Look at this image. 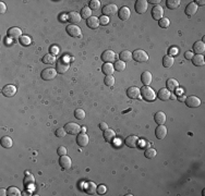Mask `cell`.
<instances>
[{
    "mask_svg": "<svg viewBox=\"0 0 205 196\" xmlns=\"http://www.w3.org/2000/svg\"><path fill=\"white\" fill-rule=\"evenodd\" d=\"M102 70H103V73H104V74H106V75H113L115 68H113V65L111 64V63H104V64H103Z\"/></svg>",
    "mask_w": 205,
    "mask_h": 196,
    "instance_id": "30",
    "label": "cell"
},
{
    "mask_svg": "<svg viewBox=\"0 0 205 196\" xmlns=\"http://www.w3.org/2000/svg\"><path fill=\"white\" fill-rule=\"evenodd\" d=\"M6 10H7V7H6V4H4V2H0V12L1 13H4L6 12Z\"/></svg>",
    "mask_w": 205,
    "mask_h": 196,
    "instance_id": "53",
    "label": "cell"
},
{
    "mask_svg": "<svg viewBox=\"0 0 205 196\" xmlns=\"http://www.w3.org/2000/svg\"><path fill=\"white\" fill-rule=\"evenodd\" d=\"M68 21L72 24H76L79 23L81 21V14L80 13L76 12V11H72V12L68 13Z\"/></svg>",
    "mask_w": 205,
    "mask_h": 196,
    "instance_id": "21",
    "label": "cell"
},
{
    "mask_svg": "<svg viewBox=\"0 0 205 196\" xmlns=\"http://www.w3.org/2000/svg\"><path fill=\"white\" fill-rule=\"evenodd\" d=\"M99 19V24L102 25H107L109 23V19L108 17H106V15H102L101 18H98Z\"/></svg>",
    "mask_w": 205,
    "mask_h": 196,
    "instance_id": "48",
    "label": "cell"
},
{
    "mask_svg": "<svg viewBox=\"0 0 205 196\" xmlns=\"http://www.w3.org/2000/svg\"><path fill=\"white\" fill-rule=\"evenodd\" d=\"M57 73H58V72H57L56 69H52V68H47V69L43 70L40 76H42V79L45 80V81H50V80L56 77Z\"/></svg>",
    "mask_w": 205,
    "mask_h": 196,
    "instance_id": "4",
    "label": "cell"
},
{
    "mask_svg": "<svg viewBox=\"0 0 205 196\" xmlns=\"http://www.w3.org/2000/svg\"><path fill=\"white\" fill-rule=\"evenodd\" d=\"M118 11V7L116 4H106L105 7H103V14L108 17V15H115Z\"/></svg>",
    "mask_w": 205,
    "mask_h": 196,
    "instance_id": "10",
    "label": "cell"
},
{
    "mask_svg": "<svg viewBox=\"0 0 205 196\" xmlns=\"http://www.w3.org/2000/svg\"><path fill=\"white\" fill-rule=\"evenodd\" d=\"M7 195H9V196H20L22 194H21V191H20L19 188H14V186H11V188H9L8 190H7Z\"/></svg>",
    "mask_w": 205,
    "mask_h": 196,
    "instance_id": "38",
    "label": "cell"
},
{
    "mask_svg": "<svg viewBox=\"0 0 205 196\" xmlns=\"http://www.w3.org/2000/svg\"><path fill=\"white\" fill-rule=\"evenodd\" d=\"M157 96H158V98L160 100L165 101V100H168L170 98V92L167 90V88H161V90H159Z\"/></svg>",
    "mask_w": 205,
    "mask_h": 196,
    "instance_id": "28",
    "label": "cell"
},
{
    "mask_svg": "<svg viewBox=\"0 0 205 196\" xmlns=\"http://www.w3.org/2000/svg\"><path fill=\"white\" fill-rule=\"evenodd\" d=\"M2 94L6 97H13L15 94H17V87L14 85H6L3 88H2Z\"/></svg>",
    "mask_w": 205,
    "mask_h": 196,
    "instance_id": "16",
    "label": "cell"
},
{
    "mask_svg": "<svg viewBox=\"0 0 205 196\" xmlns=\"http://www.w3.org/2000/svg\"><path fill=\"white\" fill-rule=\"evenodd\" d=\"M178 99L180 100V101H183V100H186V97H184V96H179Z\"/></svg>",
    "mask_w": 205,
    "mask_h": 196,
    "instance_id": "59",
    "label": "cell"
},
{
    "mask_svg": "<svg viewBox=\"0 0 205 196\" xmlns=\"http://www.w3.org/2000/svg\"><path fill=\"white\" fill-rule=\"evenodd\" d=\"M124 143H126V145L130 148H136L139 146V143H140V140H139L138 136L135 135H130L128 137L126 138V141H124Z\"/></svg>",
    "mask_w": 205,
    "mask_h": 196,
    "instance_id": "14",
    "label": "cell"
},
{
    "mask_svg": "<svg viewBox=\"0 0 205 196\" xmlns=\"http://www.w3.org/2000/svg\"><path fill=\"white\" fill-rule=\"evenodd\" d=\"M59 165H60V167L62 168V169L67 170V169H70L72 166V161H71V158H70L69 156H67V155H65V156H61L60 159H59Z\"/></svg>",
    "mask_w": 205,
    "mask_h": 196,
    "instance_id": "13",
    "label": "cell"
},
{
    "mask_svg": "<svg viewBox=\"0 0 205 196\" xmlns=\"http://www.w3.org/2000/svg\"><path fill=\"white\" fill-rule=\"evenodd\" d=\"M194 3L197 4V6H204L205 1H204V0H200V1H199V0H197V1H194Z\"/></svg>",
    "mask_w": 205,
    "mask_h": 196,
    "instance_id": "56",
    "label": "cell"
},
{
    "mask_svg": "<svg viewBox=\"0 0 205 196\" xmlns=\"http://www.w3.org/2000/svg\"><path fill=\"white\" fill-rule=\"evenodd\" d=\"M7 35H8L9 38L11 39H17V38H21L22 37V29L19 28V27H11V28L8 29L7 32Z\"/></svg>",
    "mask_w": 205,
    "mask_h": 196,
    "instance_id": "9",
    "label": "cell"
},
{
    "mask_svg": "<svg viewBox=\"0 0 205 196\" xmlns=\"http://www.w3.org/2000/svg\"><path fill=\"white\" fill-rule=\"evenodd\" d=\"M116 137V133L110 129H107L104 131V138L107 143H111Z\"/></svg>",
    "mask_w": 205,
    "mask_h": 196,
    "instance_id": "25",
    "label": "cell"
},
{
    "mask_svg": "<svg viewBox=\"0 0 205 196\" xmlns=\"http://www.w3.org/2000/svg\"><path fill=\"white\" fill-rule=\"evenodd\" d=\"M141 82L143 83L144 86H149L152 83V73L150 71L143 72L141 75Z\"/></svg>",
    "mask_w": 205,
    "mask_h": 196,
    "instance_id": "22",
    "label": "cell"
},
{
    "mask_svg": "<svg viewBox=\"0 0 205 196\" xmlns=\"http://www.w3.org/2000/svg\"><path fill=\"white\" fill-rule=\"evenodd\" d=\"M74 117L79 120L85 119V111H84L83 109H76V110L74 111Z\"/></svg>",
    "mask_w": 205,
    "mask_h": 196,
    "instance_id": "43",
    "label": "cell"
},
{
    "mask_svg": "<svg viewBox=\"0 0 205 196\" xmlns=\"http://www.w3.org/2000/svg\"><path fill=\"white\" fill-rule=\"evenodd\" d=\"M106 191H107V188H106V186L105 185H99L98 188H97V190H96V192L98 193L99 195H103V194H105L106 193Z\"/></svg>",
    "mask_w": 205,
    "mask_h": 196,
    "instance_id": "50",
    "label": "cell"
},
{
    "mask_svg": "<svg viewBox=\"0 0 205 196\" xmlns=\"http://www.w3.org/2000/svg\"><path fill=\"white\" fill-rule=\"evenodd\" d=\"M179 86V83L178 81H176L175 79H169L167 81V90H176Z\"/></svg>",
    "mask_w": 205,
    "mask_h": 196,
    "instance_id": "33",
    "label": "cell"
},
{
    "mask_svg": "<svg viewBox=\"0 0 205 196\" xmlns=\"http://www.w3.org/2000/svg\"><path fill=\"white\" fill-rule=\"evenodd\" d=\"M102 60L104 61L105 63H111L116 60V54L113 51V50H105L102 54Z\"/></svg>",
    "mask_w": 205,
    "mask_h": 196,
    "instance_id": "7",
    "label": "cell"
},
{
    "mask_svg": "<svg viewBox=\"0 0 205 196\" xmlns=\"http://www.w3.org/2000/svg\"><path fill=\"white\" fill-rule=\"evenodd\" d=\"M84 190H85V192L87 193L88 195H93L96 193V190H97V186L95 183H93V182H88V183L85 184V188H84Z\"/></svg>",
    "mask_w": 205,
    "mask_h": 196,
    "instance_id": "27",
    "label": "cell"
},
{
    "mask_svg": "<svg viewBox=\"0 0 205 196\" xmlns=\"http://www.w3.org/2000/svg\"><path fill=\"white\" fill-rule=\"evenodd\" d=\"M119 57H120V60L121 61H124V62H128V61H130L132 59V54L129 51V50H124V51L120 52Z\"/></svg>",
    "mask_w": 205,
    "mask_h": 196,
    "instance_id": "32",
    "label": "cell"
},
{
    "mask_svg": "<svg viewBox=\"0 0 205 196\" xmlns=\"http://www.w3.org/2000/svg\"><path fill=\"white\" fill-rule=\"evenodd\" d=\"M158 25L161 27V28H167V27L170 25L169 19H167V18H161V19L158 21Z\"/></svg>",
    "mask_w": 205,
    "mask_h": 196,
    "instance_id": "41",
    "label": "cell"
},
{
    "mask_svg": "<svg viewBox=\"0 0 205 196\" xmlns=\"http://www.w3.org/2000/svg\"><path fill=\"white\" fill-rule=\"evenodd\" d=\"M134 9H135L136 13L143 14L147 11V1L146 0H138L134 4Z\"/></svg>",
    "mask_w": 205,
    "mask_h": 196,
    "instance_id": "8",
    "label": "cell"
},
{
    "mask_svg": "<svg viewBox=\"0 0 205 196\" xmlns=\"http://www.w3.org/2000/svg\"><path fill=\"white\" fill-rule=\"evenodd\" d=\"M140 94H141V90L139 87H135V86H132V87H129L127 90V95H128L129 98L131 99H138L140 97Z\"/></svg>",
    "mask_w": 205,
    "mask_h": 196,
    "instance_id": "18",
    "label": "cell"
},
{
    "mask_svg": "<svg viewBox=\"0 0 205 196\" xmlns=\"http://www.w3.org/2000/svg\"><path fill=\"white\" fill-rule=\"evenodd\" d=\"M130 15H131V12H130V9L128 7H122V8H120V10H118V17L122 21L129 20Z\"/></svg>",
    "mask_w": 205,
    "mask_h": 196,
    "instance_id": "17",
    "label": "cell"
},
{
    "mask_svg": "<svg viewBox=\"0 0 205 196\" xmlns=\"http://www.w3.org/2000/svg\"><path fill=\"white\" fill-rule=\"evenodd\" d=\"M193 51L197 54H203L205 52V44L203 40H197L193 45Z\"/></svg>",
    "mask_w": 205,
    "mask_h": 196,
    "instance_id": "20",
    "label": "cell"
},
{
    "mask_svg": "<svg viewBox=\"0 0 205 196\" xmlns=\"http://www.w3.org/2000/svg\"><path fill=\"white\" fill-rule=\"evenodd\" d=\"M192 62H193V64H194L195 67H202V65H204L205 62H204L203 54H195V56H193Z\"/></svg>",
    "mask_w": 205,
    "mask_h": 196,
    "instance_id": "29",
    "label": "cell"
},
{
    "mask_svg": "<svg viewBox=\"0 0 205 196\" xmlns=\"http://www.w3.org/2000/svg\"><path fill=\"white\" fill-rule=\"evenodd\" d=\"M65 130L68 134H71V135H77L81 131V126L79 124L74 122H70L68 124L65 125Z\"/></svg>",
    "mask_w": 205,
    "mask_h": 196,
    "instance_id": "3",
    "label": "cell"
},
{
    "mask_svg": "<svg viewBox=\"0 0 205 196\" xmlns=\"http://www.w3.org/2000/svg\"><path fill=\"white\" fill-rule=\"evenodd\" d=\"M0 195H2V196L7 195V190H4V188H1V190H0Z\"/></svg>",
    "mask_w": 205,
    "mask_h": 196,
    "instance_id": "58",
    "label": "cell"
},
{
    "mask_svg": "<svg viewBox=\"0 0 205 196\" xmlns=\"http://www.w3.org/2000/svg\"><path fill=\"white\" fill-rule=\"evenodd\" d=\"M58 52H59V48L57 46H52L50 48V54H54L55 57H56V54H58Z\"/></svg>",
    "mask_w": 205,
    "mask_h": 196,
    "instance_id": "52",
    "label": "cell"
},
{
    "mask_svg": "<svg viewBox=\"0 0 205 196\" xmlns=\"http://www.w3.org/2000/svg\"><path fill=\"white\" fill-rule=\"evenodd\" d=\"M67 33L69 34L71 37H80L82 34L81 28H80L76 24H71L67 27Z\"/></svg>",
    "mask_w": 205,
    "mask_h": 196,
    "instance_id": "11",
    "label": "cell"
},
{
    "mask_svg": "<svg viewBox=\"0 0 205 196\" xmlns=\"http://www.w3.org/2000/svg\"><path fill=\"white\" fill-rule=\"evenodd\" d=\"M140 90L142 97L145 100H147V101H153L156 98V94H155L154 90L152 87H150V86H143L142 88H140Z\"/></svg>",
    "mask_w": 205,
    "mask_h": 196,
    "instance_id": "1",
    "label": "cell"
},
{
    "mask_svg": "<svg viewBox=\"0 0 205 196\" xmlns=\"http://www.w3.org/2000/svg\"><path fill=\"white\" fill-rule=\"evenodd\" d=\"M92 17V10L90 9V7H84L81 11V18L84 19H88V18Z\"/></svg>",
    "mask_w": 205,
    "mask_h": 196,
    "instance_id": "39",
    "label": "cell"
},
{
    "mask_svg": "<svg viewBox=\"0 0 205 196\" xmlns=\"http://www.w3.org/2000/svg\"><path fill=\"white\" fill-rule=\"evenodd\" d=\"M42 61H43V63H45V64H54V63L56 62V57L51 54H45V56L43 57Z\"/></svg>",
    "mask_w": 205,
    "mask_h": 196,
    "instance_id": "31",
    "label": "cell"
},
{
    "mask_svg": "<svg viewBox=\"0 0 205 196\" xmlns=\"http://www.w3.org/2000/svg\"><path fill=\"white\" fill-rule=\"evenodd\" d=\"M67 132H66L65 127H59V129L56 130V136L57 137H65Z\"/></svg>",
    "mask_w": 205,
    "mask_h": 196,
    "instance_id": "46",
    "label": "cell"
},
{
    "mask_svg": "<svg viewBox=\"0 0 205 196\" xmlns=\"http://www.w3.org/2000/svg\"><path fill=\"white\" fill-rule=\"evenodd\" d=\"M99 7H101V2H99V0H92V1L90 2L91 10H97V9H99Z\"/></svg>",
    "mask_w": 205,
    "mask_h": 196,
    "instance_id": "45",
    "label": "cell"
},
{
    "mask_svg": "<svg viewBox=\"0 0 205 196\" xmlns=\"http://www.w3.org/2000/svg\"><path fill=\"white\" fill-rule=\"evenodd\" d=\"M1 146L4 147V148H11L13 145V142H12V138L9 137V136H3L1 138Z\"/></svg>",
    "mask_w": 205,
    "mask_h": 196,
    "instance_id": "34",
    "label": "cell"
},
{
    "mask_svg": "<svg viewBox=\"0 0 205 196\" xmlns=\"http://www.w3.org/2000/svg\"><path fill=\"white\" fill-rule=\"evenodd\" d=\"M174 62H175L174 58H172L171 56H169V54H167V56H165L163 58V64L165 68H171Z\"/></svg>",
    "mask_w": 205,
    "mask_h": 196,
    "instance_id": "35",
    "label": "cell"
},
{
    "mask_svg": "<svg viewBox=\"0 0 205 196\" xmlns=\"http://www.w3.org/2000/svg\"><path fill=\"white\" fill-rule=\"evenodd\" d=\"M154 119H155V122L158 125H163V124H165V122H166V115L163 111H158V112L155 113Z\"/></svg>",
    "mask_w": 205,
    "mask_h": 196,
    "instance_id": "24",
    "label": "cell"
},
{
    "mask_svg": "<svg viewBox=\"0 0 205 196\" xmlns=\"http://www.w3.org/2000/svg\"><path fill=\"white\" fill-rule=\"evenodd\" d=\"M166 6L170 10H174V9H177L180 6V0H167Z\"/></svg>",
    "mask_w": 205,
    "mask_h": 196,
    "instance_id": "37",
    "label": "cell"
},
{
    "mask_svg": "<svg viewBox=\"0 0 205 196\" xmlns=\"http://www.w3.org/2000/svg\"><path fill=\"white\" fill-rule=\"evenodd\" d=\"M90 142V138H88V135L86 133H79L76 136V143L79 146L81 147H85L86 145Z\"/></svg>",
    "mask_w": 205,
    "mask_h": 196,
    "instance_id": "15",
    "label": "cell"
},
{
    "mask_svg": "<svg viewBox=\"0 0 205 196\" xmlns=\"http://www.w3.org/2000/svg\"><path fill=\"white\" fill-rule=\"evenodd\" d=\"M113 68H115L117 71H124V70H126V62H124V61H121V60L117 61V62H115Z\"/></svg>",
    "mask_w": 205,
    "mask_h": 196,
    "instance_id": "42",
    "label": "cell"
},
{
    "mask_svg": "<svg viewBox=\"0 0 205 196\" xmlns=\"http://www.w3.org/2000/svg\"><path fill=\"white\" fill-rule=\"evenodd\" d=\"M158 2H160L159 0H149L147 3H153V4H158Z\"/></svg>",
    "mask_w": 205,
    "mask_h": 196,
    "instance_id": "57",
    "label": "cell"
},
{
    "mask_svg": "<svg viewBox=\"0 0 205 196\" xmlns=\"http://www.w3.org/2000/svg\"><path fill=\"white\" fill-rule=\"evenodd\" d=\"M186 105L190 108H197L201 105V99L197 96H189L186 97Z\"/></svg>",
    "mask_w": 205,
    "mask_h": 196,
    "instance_id": "6",
    "label": "cell"
},
{
    "mask_svg": "<svg viewBox=\"0 0 205 196\" xmlns=\"http://www.w3.org/2000/svg\"><path fill=\"white\" fill-rule=\"evenodd\" d=\"M186 14L188 15V17H191V15L195 14L197 11V6L194 3V2H191V3H189L188 6H187L186 8Z\"/></svg>",
    "mask_w": 205,
    "mask_h": 196,
    "instance_id": "26",
    "label": "cell"
},
{
    "mask_svg": "<svg viewBox=\"0 0 205 196\" xmlns=\"http://www.w3.org/2000/svg\"><path fill=\"white\" fill-rule=\"evenodd\" d=\"M169 54H172V56H177V54H178V50H177V48H170Z\"/></svg>",
    "mask_w": 205,
    "mask_h": 196,
    "instance_id": "55",
    "label": "cell"
},
{
    "mask_svg": "<svg viewBox=\"0 0 205 196\" xmlns=\"http://www.w3.org/2000/svg\"><path fill=\"white\" fill-rule=\"evenodd\" d=\"M99 127H101V130H103V131H105V130L108 129V124L105 122H102L101 124H99Z\"/></svg>",
    "mask_w": 205,
    "mask_h": 196,
    "instance_id": "54",
    "label": "cell"
},
{
    "mask_svg": "<svg viewBox=\"0 0 205 196\" xmlns=\"http://www.w3.org/2000/svg\"><path fill=\"white\" fill-rule=\"evenodd\" d=\"M132 58H133L136 62L143 63V62H147V61H149V54H147L146 51H144V50L136 49L135 51L132 54Z\"/></svg>",
    "mask_w": 205,
    "mask_h": 196,
    "instance_id": "2",
    "label": "cell"
},
{
    "mask_svg": "<svg viewBox=\"0 0 205 196\" xmlns=\"http://www.w3.org/2000/svg\"><path fill=\"white\" fill-rule=\"evenodd\" d=\"M156 155H157V152H156V149L155 148H146V150H145V152H144V156L146 157L147 159H154L155 157H156Z\"/></svg>",
    "mask_w": 205,
    "mask_h": 196,
    "instance_id": "36",
    "label": "cell"
},
{
    "mask_svg": "<svg viewBox=\"0 0 205 196\" xmlns=\"http://www.w3.org/2000/svg\"><path fill=\"white\" fill-rule=\"evenodd\" d=\"M155 134H156V137L158 140H164L167 135V127L165 125H158L155 130Z\"/></svg>",
    "mask_w": 205,
    "mask_h": 196,
    "instance_id": "19",
    "label": "cell"
},
{
    "mask_svg": "<svg viewBox=\"0 0 205 196\" xmlns=\"http://www.w3.org/2000/svg\"><path fill=\"white\" fill-rule=\"evenodd\" d=\"M69 68H70V63H69V61H67L66 59H60V60L58 61V63H57V68H56V70H57V72L58 73H66V72L69 70Z\"/></svg>",
    "mask_w": 205,
    "mask_h": 196,
    "instance_id": "5",
    "label": "cell"
},
{
    "mask_svg": "<svg viewBox=\"0 0 205 196\" xmlns=\"http://www.w3.org/2000/svg\"><path fill=\"white\" fill-rule=\"evenodd\" d=\"M115 81L116 80L113 75H106V77H105V80H104V83H105V85L111 87V86L115 85Z\"/></svg>",
    "mask_w": 205,
    "mask_h": 196,
    "instance_id": "40",
    "label": "cell"
},
{
    "mask_svg": "<svg viewBox=\"0 0 205 196\" xmlns=\"http://www.w3.org/2000/svg\"><path fill=\"white\" fill-rule=\"evenodd\" d=\"M34 182H35V178H34L33 175L29 174L24 178V184H25V185H32V184H34Z\"/></svg>",
    "mask_w": 205,
    "mask_h": 196,
    "instance_id": "44",
    "label": "cell"
},
{
    "mask_svg": "<svg viewBox=\"0 0 205 196\" xmlns=\"http://www.w3.org/2000/svg\"><path fill=\"white\" fill-rule=\"evenodd\" d=\"M20 42H21V44L24 45V46H29V45L31 44V38L26 35H23L20 38Z\"/></svg>",
    "mask_w": 205,
    "mask_h": 196,
    "instance_id": "47",
    "label": "cell"
},
{
    "mask_svg": "<svg viewBox=\"0 0 205 196\" xmlns=\"http://www.w3.org/2000/svg\"><path fill=\"white\" fill-rule=\"evenodd\" d=\"M57 152H58L59 156H65V155H67L68 150L65 146H60L58 148V150H57Z\"/></svg>",
    "mask_w": 205,
    "mask_h": 196,
    "instance_id": "49",
    "label": "cell"
},
{
    "mask_svg": "<svg viewBox=\"0 0 205 196\" xmlns=\"http://www.w3.org/2000/svg\"><path fill=\"white\" fill-rule=\"evenodd\" d=\"M86 24H87V26L90 27V28L95 29L99 26V19L96 17H91L86 20Z\"/></svg>",
    "mask_w": 205,
    "mask_h": 196,
    "instance_id": "23",
    "label": "cell"
},
{
    "mask_svg": "<svg viewBox=\"0 0 205 196\" xmlns=\"http://www.w3.org/2000/svg\"><path fill=\"white\" fill-rule=\"evenodd\" d=\"M152 17H153L154 20H160L161 18H164V9L159 4H156L153 9H152Z\"/></svg>",
    "mask_w": 205,
    "mask_h": 196,
    "instance_id": "12",
    "label": "cell"
},
{
    "mask_svg": "<svg viewBox=\"0 0 205 196\" xmlns=\"http://www.w3.org/2000/svg\"><path fill=\"white\" fill-rule=\"evenodd\" d=\"M193 52L192 51H187L186 54H184V58L187 59V60H192V58H193Z\"/></svg>",
    "mask_w": 205,
    "mask_h": 196,
    "instance_id": "51",
    "label": "cell"
}]
</instances>
